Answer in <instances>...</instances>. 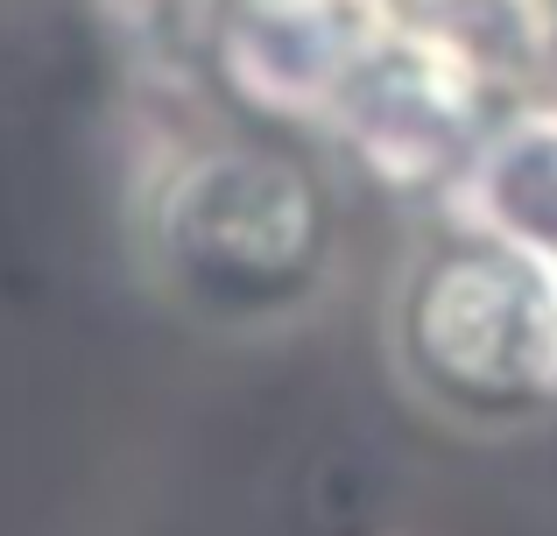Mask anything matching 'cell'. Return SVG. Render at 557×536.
Returning <instances> with one entry per match:
<instances>
[{"mask_svg": "<svg viewBox=\"0 0 557 536\" xmlns=\"http://www.w3.org/2000/svg\"><path fill=\"white\" fill-rule=\"evenodd\" d=\"M388 360L459 431H522L557 410V269L494 234L431 240L388 297Z\"/></svg>", "mask_w": 557, "mask_h": 536, "instance_id": "6da1fadb", "label": "cell"}, {"mask_svg": "<svg viewBox=\"0 0 557 536\" xmlns=\"http://www.w3.org/2000/svg\"><path fill=\"white\" fill-rule=\"evenodd\" d=\"M156 269L212 325H269L318 297L332 212L311 170L275 149H205L163 177L149 212Z\"/></svg>", "mask_w": 557, "mask_h": 536, "instance_id": "7a4b0ae2", "label": "cell"}, {"mask_svg": "<svg viewBox=\"0 0 557 536\" xmlns=\"http://www.w3.org/2000/svg\"><path fill=\"white\" fill-rule=\"evenodd\" d=\"M332 135L388 184H451L473 155L480 71L437 28H395L332 107Z\"/></svg>", "mask_w": 557, "mask_h": 536, "instance_id": "3957f363", "label": "cell"}, {"mask_svg": "<svg viewBox=\"0 0 557 536\" xmlns=\"http://www.w3.org/2000/svg\"><path fill=\"white\" fill-rule=\"evenodd\" d=\"M395 28V0H233L219 22V71L255 113L332 121L339 92Z\"/></svg>", "mask_w": 557, "mask_h": 536, "instance_id": "277c9868", "label": "cell"}, {"mask_svg": "<svg viewBox=\"0 0 557 536\" xmlns=\"http://www.w3.org/2000/svg\"><path fill=\"white\" fill-rule=\"evenodd\" d=\"M451 198L459 226L557 269V107H516L508 121H494L451 177Z\"/></svg>", "mask_w": 557, "mask_h": 536, "instance_id": "5b68a950", "label": "cell"}]
</instances>
